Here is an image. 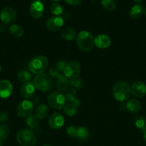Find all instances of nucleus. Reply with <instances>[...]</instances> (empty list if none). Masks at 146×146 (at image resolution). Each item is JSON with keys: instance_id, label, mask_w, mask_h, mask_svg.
Wrapping results in <instances>:
<instances>
[{"instance_id": "1", "label": "nucleus", "mask_w": 146, "mask_h": 146, "mask_svg": "<svg viewBox=\"0 0 146 146\" xmlns=\"http://www.w3.org/2000/svg\"><path fill=\"white\" fill-rule=\"evenodd\" d=\"M77 47L81 51L88 52L94 46V38L92 34L87 31H82L76 37Z\"/></svg>"}, {"instance_id": "2", "label": "nucleus", "mask_w": 146, "mask_h": 146, "mask_svg": "<svg viewBox=\"0 0 146 146\" xmlns=\"http://www.w3.org/2000/svg\"><path fill=\"white\" fill-rule=\"evenodd\" d=\"M113 94L117 101L123 102L127 101L131 95L130 86L125 81H117L113 86Z\"/></svg>"}, {"instance_id": "3", "label": "nucleus", "mask_w": 146, "mask_h": 146, "mask_svg": "<svg viewBox=\"0 0 146 146\" xmlns=\"http://www.w3.org/2000/svg\"><path fill=\"white\" fill-rule=\"evenodd\" d=\"M48 59L44 56H37L31 58L29 62L28 67L29 71L33 74L38 75L43 74L48 67Z\"/></svg>"}, {"instance_id": "4", "label": "nucleus", "mask_w": 146, "mask_h": 146, "mask_svg": "<svg viewBox=\"0 0 146 146\" xmlns=\"http://www.w3.org/2000/svg\"><path fill=\"white\" fill-rule=\"evenodd\" d=\"M17 141L20 146H34L36 143L35 134L29 128H23L17 134Z\"/></svg>"}, {"instance_id": "5", "label": "nucleus", "mask_w": 146, "mask_h": 146, "mask_svg": "<svg viewBox=\"0 0 146 146\" xmlns=\"http://www.w3.org/2000/svg\"><path fill=\"white\" fill-rule=\"evenodd\" d=\"M37 89L42 93L49 92L52 88V79L47 74H41L36 76L33 81Z\"/></svg>"}, {"instance_id": "6", "label": "nucleus", "mask_w": 146, "mask_h": 146, "mask_svg": "<svg viewBox=\"0 0 146 146\" xmlns=\"http://www.w3.org/2000/svg\"><path fill=\"white\" fill-rule=\"evenodd\" d=\"M65 101V96L58 91L51 93L47 97V103L49 106L55 109L61 110L64 108Z\"/></svg>"}, {"instance_id": "7", "label": "nucleus", "mask_w": 146, "mask_h": 146, "mask_svg": "<svg viewBox=\"0 0 146 146\" xmlns=\"http://www.w3.org/2000/svg\"><path fill=\"white\" fill-rule=\"evenodd\" d=\"M63 73L67 79L77 78L80 74V64L77 61H70L67 64Z\"/></svg>"}, {"instance_id": "8", "label": "nucleus", "mask_w": 146, "mask_h": 146, "mask_svg": "<svg viewBox=\"0 0 146 146\" xmlns=\"http://www.w3.org/2000/svg\"><path fill=\"white\" fill-rule=\"evenodd\" d=\"M34 104L28 100L21 101L17 106V115L21 118H27L30 116L34 110Z\"/></svg>"}, {"instance_id": "9", "label": "nucleus", "mask_w": 146, "mask_h": 146, "mask_svg": "<svg viewBox=\"0 0 146 146\" xmlns=\"http://www.w3.org/2000/svg\"><path fill=\"white\" fill-rule=\"evenodd\" d=\"M17 19V12L10 7H5L0 11V19L4 24H10Z\"/></svg>"}, {"instance_id": "10", "label": "nucleus", "mask_w": 146, "mask_h": 146, "mask_svg": "<svg viewBox=\"0 0 146 146\" xmlns=\"http://www.w3.org/2000/svg\"><path fill=\"white\" fill-rule=\"evenodd\" d=\"M64 24V19L60 17H52L47 20L45 27L50 31H56L60 30Z\"/></svg>"}, {"instance_id": "11", "label": "nucleus", "mask_w": 146, "mask_h": 146, "mask_svg": "<svg viewBox=\"0 0 146 146\" xmlns=\"http://www.w3.org/2000/svg\"><path fill=\"white\" fill-rule=\"evenodd\" d=\"M44 4L40 0L34 1L29 7V13L31 17L34 19H40L44 14Z\"/></svg>"}, {"instance_id": "12", "label": "nucleus", "mask_w": 146, "mask_h": 146, "mask_svg": "<svg viewBox=\"0 0 146 146\" xmlns=\"http://www.w3.org/2000/svg\"><path fill=\"white\" fill-rule=\"evenodd\" d=\"M49 125L53 129H60L64 123V119L63 115L60 113H53L49 118Z\"/></svg>"}, {"instance_id": "13", "label": "nucleus", "mask_w": 146, "mask_h": 146, "mask_svg": "<svg viewBox=\"0 0 146 146\" xmlns=\"http://www.w3.org/2000/svg\"><path fill=\"white\" fill-rule=\"evenodd\" d=\"M130 91L134 96L142 98L146 95V84L143 81H135L132 84Z\"/></svg>"}, {"instance_id": "14", "label": "nucleus", "mask_w": 146, "mask_h": 146, "mask_svg": "<svg viewBox=\"0 0 146 146\" xmlns=\"http://www.w3.org/2000/svg\"><path fill=\"white\" fill-rule=\"evenodd\" d=\"M35 86L34 84L30 81L26 82L23 84L20 88L21 95L24 99H29L31 98L35 94Z\"/></svg>"}, {"instance_id": "15", "label": "nucleus", "mask_w": 146, "mask_h": 146, "mask_svg": "<svg viewBox=\"0 0 146 146\" xmlns=\"http://www.w3.org/2000/svg\"><path fill=\"white\" fill-rule=\"evenodd\" d=\"M13 86L11 83L8 80L0 81V98H7L12 93Z\"/></svg>"}, {"instance_id": "16", "label": "nucleus", "mask_w": 146, "mask_h": 146, "mask_svg": "<svg viewBox=\"0 0 146 146\" xmlns=\"http://www.w3.org/2000/svg\"><path fill=\"white\" fill-rule=\"evenodd\" d=\"M111 44L110 37L104 34H100L94 38V46L99 48H107Z\"/></svg>"}, {"instance_id": "17", "label": "nucleus", "mask_w": 146, "mask_h": 146, "mask_svg": "<svg viewBox=\"0 0 146 146\" xmlns=\"http://www.w3.org/2000/svg\"><path fill=\"white\" fill-rule=\"evenodd\" d=\"M144 11V7L142 4H135L130 8L129 11V16L130 18L137 19L142 17Z\"/></svg>"}, {"instance_id": "18", "label": "nucleus", "mask_w": 146, "mask_h": 146, "mask_svg": "<svg viewBox=\"0 0 146 146\" xmlns=\"http://www.w3.org/2000/svg\"><path fill=\"white\" fill-rule=\"evenodd\" d=\"M126 108L132 113H138L141 110V104L137 100L130 99L126 104Z\"/></svg>"}, {"instance_id": "19", "label": "nucleus", "mask_w": 146, "mask_h": 146, "mask_svg": "<svg viewBox=\"0 0 146 146\" xmlns=\"http://www.w3.org/2000/svg\"><path fill=\"white\" fill-rule=\"evenodd\" d=\"M26 123L29 127V129H31L32 131H41L40 120L36 117V115H31L30 116L27 117V120H26Z\"/></svg>"}, {"instance_id": "20", "label": "nucleus", "mask_w": 146, "mask_h": 146, "mask_svg": "<svg viewBox=\"0 0 146 146\" xmlns=\"http://www.w3.org/2000/svg\"><path fill=\"white\" fill-rule=\"evenodd\" d=\"M134 125L138 130L145 133L146 131V118L143 115H137L133 120Z\"/></svg>"}, {"instance_id": "21", "label": "nucleus", "mask_w": 146, "mask_h": 146, "mask_svg": "<svg viewBox=\"0 0 146 146\" xmlns=\"http://www.w3.org/2000/svg\"><path fill=\"white\" fill-rule=\"evenodd\" d=\"M67 86H68V79L64 76L60 75L57 77L56 80V86L58 91H64L67 90Z\"/></svg>"}, {"instance_id": "22", "label": "nucleus", "mask_w": 146, "mask_h": 146, "mask_svg": "<svg viewBox=\"0 0 146 146\" xmlns=\"http://www.w3.org/2000/svg\"><path fill=\"white\" fill-rule=\"evenodd\" d=\"M61 36L64 39L67 41H72L75 37H77V34L73 29L70 27H66L62 30Z\"/></svg>"}, {"instance_id": "23", "label": "nucleus", "mask_w": 146, "mask_h": 146, "mask_svg": "<svg viewBox=\"0 0 146 146\" xmlns=\"http://www.w3.org/2000/svg\"><path fill=\"white\" fill-rule=\"evenodd\" d=\"M9 32L15 38H20V37L23 36L24 34V31L21 27L16 24H13L10 26V27L9 28Z\"/></svg>"}, {"instance_id": "24", "label": "nucleus", "mask_w": 146, "mask_h": 146, "mask_svg": "<svg viewBox=\"0 0 146 146\" xmlns=\"http://www.w3.org/2000/svg\"><path fill=\"white\" fill-rule=\"evenodd\" d=\"M49 110L45 104H40L37 107L36 109V117L39 120H43L47 116Z\"/></svg>"}, {"instance_id": "25", "label": "nucleus", "mask_w": 146, "mask_h": 146, "mask_svg": "<svg viewBox=\"0 0 146 146\" xmlns=\"http://www.w3.org/2000/svg\"><path fill=\"white\" fill-rule=\"evenodd\" d=\"M78 104L70 102L64 106V112L68 116H73V115H76L78 111Z\"/></svg>"}, {"instance_id": "26", "label": "nucleus", "mask_w": 146, "mask_h": 146, "mask_svg": "<svg viewBox=\"0 0 146 146\" xmlns=\"http://www.w3.org/2000/svg\"><path fill=\"white\" fill-rule=\"evenodd\" d=\"M65 98L68 100L70 103H74L80 105V101L77 100V92L74 88H69L66 90Z\"/></svg>"}, {"instance_id": "27", "label": "nucleus", "mask_w": 146, "mask_h": 146, "mask_svg": "<svg viewBox=\"0 0 146 146\" xmlns=\"http://www.w3.org/2000/svg\"><path fill=\"white\" fill-rule=\"evenodd\" d=\"M89 136V131L85 127H77L75 138L80 141H84Z\"/></svg>"}, {"instance_id": "28", "label": "nucleus", "mask_w": 146, "mask_h": 146, "mask_svg": "<svg viewBox=\"0 0 146 146\" xmlns=\"http://www.w3.org/2000/svg\"><path fill=\"white\" fill-rule=\"evenodd\" d=\"M101 5L106 11H112L116 9L117 4L114 0H101Z\"/></svg>"}, {"instance_id": "29", "label": "nucleus", "mask_w": 146, "mask_h": 146, "mask_svg": "<svg viewBox=\"0 0 146 146\" xmlns=\"http://www.w3.org/2000/svg\"><path fill=\"white\" fill-rule=\"evenodd\" d=\"M50 11L53 15L56 17H60L63 14V7L61 4L58 3H52L50 7Z\"/></svg>"}, {"instance_id": "30", "label": "nucleus", "mask_w": 146, "mask_h": 146, "mask_svg": "<svg viewBox=\"0 0 146 146\" xmlns=\"http://www.w3.org/2000/svg\"><path fill=\"white\" fill-rule=\"evenodd\" d=\"M17 78H18L19 81L21 82H29L31 79V74L29 71L21 70V71H19L17 74Z\"/></svg>"}, {"instance_id": "31", "label": "nucleus", "mask_w": 146, "mask_h": 146, "mask_svg": "<svg viewBox=\"0 0 146 146\" xmlns=\"http://www.w3.org/2000/svg\"><path fill=\"white\" fill-rule=\"evenodd\" d=\"M10 134V128L7 124L0 125V140H4L9 137Z\"/></svg>"}, {"instance_id": "32", "label": "nucleus", "mask_w": 146, "mask_h": 146, "mask_svg": "<svg viewBox=\"0 0 146 146\" xmlns=\"http://www.w3.org/2000/svg\"><path fill=\"white\" fill-rule=\"evenodd\" d=\"M68 85L76 87V88H80L82 85V83L80 80L77 79V78H74V79L68 80Z\"/></svg>"}, {"instance_id": "33", "label": "nucleus", "mask_w": 146, "mask_h": 146, "mask_svg": "<svg viewBox=\"0 0 146 146\" xmlns=\"http://www.w3.org/2000/svg\"><path fill=\"white\" fill-rule=\"evenodd\" d=\"M77 129V127H76V126H73V125L69 126L68 128H67V135H70V137H72V138H75Z\"/></svg>"}, {"instance_id": "34", "label": "nucleus", "mask_w": 146, "mask_h": 146, "mask_svg": "<svg viewBox=\"0 0 146 146\" xmlns=\"http://www.w3.org/2000/svg\"><path fill=\"white\" fill-rule=\"evenodd\" d=\"M66 65H67V63L65 62L64 61H60L57 62V65H56V68H57V69L59 71H64V68H65Z\"/></svg>"}, {"instance_id": "35", "label": "nucleus", "mask_w": 146, "mask_h": 146, "mask_svg": "<svg viewBox=\"0 0 146 146\" xmlns=\"http://www.w3.org/2000/svg\"><path fill=\"white\" fill-rule=\"evenodd\" d=\"M67 4L71 6H78L82 4V0H64Z\"/></svg>"}, {"instance_id": "36", "label": "nucleus", "mask_w": 146, "mask_h": 146, "mask_svg": "<svg viewBox=\"0 0 146 146\" xmlns=\"http://www.w3.org/2000/svg\"><path fill=\"white\" fill-rule=\"evenodd\" d=\"M9 115L6 112H0V122H6L8 121Z\"/></svg>"}, {"instance_id": "37", "label": "nucleus", "mask_w": 146, "mask_h": 146, "mask_svg": "<svg viewBox=\"0 0 146 146\" xmlns=\"http://www.w3.org/2000/svg\"><path fill=\"white\" fill-rule=\"evenodd\" d=\"M50 75L52 76L57 77L60 75V71L57 69L56 67H52V68L50 70Z\"/></svg>"}, {"instance_id": "38", "label": "nucleus", "mask_w": 146, "mask_h": 146, "mask_svg": "<svg viewBox=\"0 0 146 146\" xmlns=\"http://www.w3.org/2000/svg\"><path fill=\"white\" fill-rule=\"evenodd\" d=\"M6 31V26L5 24H0V33L3 34V33L5 32Z\"/></svg>"}, {"instance_id": "39", "label": "nucleus", "mask_w": 146, "mask_h": 146, "mask_svg": "<svg viewBox=\"0 0 146 146\" xmlns=\"http://www.w3.org/2000/svg\"><path fill=\"white\" fill-rule=\"evenodd\" d=\"M134 2L136 4H141V3L143 2V0H133Z\"/></svg>"}, {"instance_id": "40", "label": "nucleus", "mask_w": 146, "mask_h": 146, "mask_svg": "<svg viewBox=\"0 0 146 146\" xmlns=\"http://www.w3.org/2000/svg\"><path fill=\"white\" fill-rule=\"evenodd\" d=\"M50 1H52V2L53 3H57V1H60V0H50Z\"/></svg>"}, {"instance_id": "41", "label": "nucleus", "mask_w": 146, "mask_h": 146, "mask_svg": "<svg viewBox=\"0 0 146 146\" xmlns=\"http://www.w3.org/2000/svg\"><path fill=\"white\" fill-rule=\"evenodd\" d=\"M144 140H145V141L146 142V131L144 133Z\"/></svg>"}, {"instance_id": "42", "label": "nucleus", "mask_w": 146, "mask_h": 146, "mask_svg": "<svg viewBox=\"0 0 146 146\" xmlns=\"http://www.w3.org/2000/svg\"><path fill=\"white\" fill-rule=\"evenodd\" d=\"M0 146H2V143H1V140H0Z\"/></svg>"}, {"instance_id": "43", "label": "nucleus", "mask_w": 146, "mask_h": 146, "mask_svg": "<svg viewBox=\"0 0 146 146\" xmlns=\"http://www.w3.org/2000/svg\"><path fill=\"white\" fill-rule=\"evenodd\" d=\"M145 17H146V8L145 9Z\"/></svg>"}, {"instance_id": "44", "label": "nucleus", "mask_w": 146, "mask_h": 146, "mask_svg": "<svg viewBox=\"0 0 146 146\" xmlns=\"http://www.w3.org/2000/svg\"><path fill=\"white\" fill-rule=\"evenodd\" d=\"M90 1H92V2H94L95 1H97V0H90Z\"/></svg>"}, {"instance_id": "45", "label": "nucleus", "mask_w": 146, "mask_h": 146, "mask_svg": "<svg viewBox=\"0 0 146 146\" xmlns=\"http://www.w3.org/2000/svg\"><path fill=\"white\" fill-rule=\"evenodd\" d=\"M42 146H52V145H47V144H46V145H44Z\"/></svg>"}, {"instance_id": "46", "label": "nucleus", "mask_w": 146, "mask_h": 146, "mask_svg": "<svg viewBox=\"0 0 146 146\" xmlns=\"http://www.w3.org/2000/svg\"><path fill=\"white\" fill-rule=\"evenodd\" d=\"M1 66H0V73H1Z\"/></svg>"}]
</instances>
